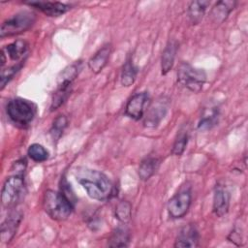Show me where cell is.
Returning a JSON list of instances; mask_svg holds the SVG:
<instances>
[{
	"mask_svg": "<svg viewBox=\"0 0 248 248\" xmlns=\"http://www.w3.org/2000/svg\"><path fill=\"white\" fill-rule=\"evenodd\" d=\"M73 81L65 78H57V87L54 91L50 104V110L57 109L61 105L65 103L72 92Z\"/></svg>",
	"mask_w": 248,
	"mask_h": 248,
	"instance_id": "obj_14",
	"label": "cell"
},
{
	"mask_svg": "<svg viewBox=\"0 0 248 248\" xmlns=\"http://www.w3.org/2000/svg\"><path fill=\"white\" fill-rule=\"evenodd\" d=\"M28 50V44L24 40H16L12 44L4 46L2 51L10 57V59L17 61L23 58Z\"/></svg>",
	"mask_w": 248,
	"mask_h": 248,
	"instance_id": "obj_20",
	"label": "cell"
},
{
	"mask_svg": "<svg viewBox=\"0 0 248 248\" xmlns=\"http://www.w3.org/2000/svg\"><path fill=\"white\" fill-rule=\"evenodd\" d=\"M237 2L236 1H231V0H223L218 1L211 9L210 11V18L211 20L216 24L223 23L231 12L235 8Z\"/></svg>",
	"mask_w": 248,
	"mask_h": 248,
	"instance_id": "obj_15",
	"label": "cell"
},
{
	"mask_svg": "<svg viewBox=\"0 0 248 248\" xmlns=\"http://www.w3.org/2000/svg\"><path fill=\"white\" fill-rule=\"evenodd\" d=\"M24 191L23 174L15 173L9 176L2 187L1 202L5 208H13L21 199Z\"/></svg>",
	"mask_w": 248,
	"mask_h": 248,
	"instance_id": "obj_6",
	"label": "cell"
},
{
	"mask_svg": "<svg viewBox=\"0 0 248 248\" xmlns=\"http://www.w3.org/2000/svg\"><path fill=\"white\" fill-rule=\"evenodd\" d=\"M219 108L217 107H209L203 109L202 115L199 121L198 129L200 131L210 130L218 123Z\"/></svg>",
	"mask_w": 248,
	"mask_h": 248,
	"instance_id": "obj_18",
	"label": "cell"
},
{
	"mask_svg": "<svg viewBox=\"0 0 248 248\" xmlns=\"http://www.w3.org/2000/svg\"><path fill=\"white\" fill-rule=\"evenodd\" d=\"M27 5L32 6L48 16H59L68 12L71 7L61 2H50V1H29Z\"/></svg>",
	"mask_w": 248,
	"mask_h": 248,
	"instance_id": "obj_13",
	"label": "cell"
},
{
	"mask_svg": "<svg viewBox=\"0 0 248 248\" xmlns=\"http://www.w3.org/2000/svg\"><path fill=\"white\" fill-rule=\"evenodd\" d=\"M148 101L149 95L147 92L135 94L126 105L125 114L135 120H140L144 114V108L148 105Z\"/></svg>",
	"mask_w": 248,
	"mask_h": 248,
	"instance_id": "obj_10",
	"label": "cell"
},
{
	"mask_svg": "<svg viewBox=\"0 0 248 248\" xmlns=\"http://www.w3.org/2000/svg\"><path fill=\"white\" fill-rule=\"evenodd\" d=\"M169 108V101L165 97L159 98L147 109L143 124L147 128H155L164 119Z\"/></svg>",
	"mask_w": 248,
	"mask_h": 248,
	"instance_id": "obj_8",
	"label": "cell"
},
{
	"mask_svg": "<svg viewBox=\"0 0 248 248\" xmlns=\"http://www.w3.org/2000/svg\"><path fill=\"white\" fill-rule=\"evenodd\" d=\"M111 53L110 46H105L100 48L89 60L88 67L94 74H99L107 65Z\"/></svg>",
	"mask_w": 248,
	"mask_h": 248,
	"instance_id": "obj_16",
	"label": "cell"
},
{
	"mask_svg": "<svg viewBox=\"0 0 248 248\" xmlns=\"http://www.w3.org/2000/svg\"><path fill=\"white\" fill-rule=\"evenodd\" d=\"M177 81L188 90L198 93L206 81V74L202 69L194 68L189 63L182 62L177 69Z\"/></svg>",
	"mask_w": 248,
	"mask_h": 248,
	"instance_id": "obj_4",
	"label": "cell"
},
{
	"mask_svg": "<svg viewBox=\"0 0 248 248\" xmlns=\"http://www.w3.org/2000/svg\"><path fill=\"white\" fill-rule=\"evenodd\" d=\"M6 111L11 121L19 127L28 126L36 114L34 105L20 98L11 100L7 105Z\"/></svg>",
	"mask_w": 248,
	"mask_h": 248,
	"instance_id": "obj_3",
	"label": "cell"
},
{
	"mask_svg": "<svg viewBox=\"0 0 248 248\" xmlns=\"http://www.w3.org/2000/svg\"><path fill=\"white\" fill-rule=\"evenodd\" d=\"M36 21V16L29 11L19 12L10 18L6 19L0 29V37H10L18 35L28 30Z\"/></svg>",
	"mask_w": 248,
	"mask_h": 248,
	"instance_id": "obj_5",
	"label": "cell"
},
{
	"mask_svg": "<svg viewBox=\"0 0 248 248\" xmlns=\"http://www.w3.org/2000/svg\"><path fill=\"white\" fill-rule=\"evenodd\" d=\"M192 201L190 190H182L170 198L167 204L168 213L172 219L182 218L189 210Z\"/></svg>",
	"mask_w": 248,
	"mask_h": 248,
	"instance_id": "obj_7",
	"label": "cell"
},
{
	"mask_svg": "<svg viewBox=\"0 0 248 248\" xmlns=\"http://www.w3.org/2000/svg\"><path fill=\"white\" fill-rule=\"evenodd\" d=\"M177 47H178V45L175 41H170L166 46L161 58L162 75H166L171 70L174 63Z\"/></svg>",
	"mask_w": 248,
	"mask_h": 248,
	"instance_id": "obj_17",
	"label": "cell"
},
{
	"mask_svg": "<svg viewBox=\"0 0 248 248\" xmlns=\"http://www.w3.org/2000/svg\"><path fill=\"white\" fill-rule=\"evenodd\" d=\"M188 142V132L186 130H180L175 138L172 145V154L175 156H180L184 152Z\"/></svg>",
	"mask_w": 248,
	"mask_h": 248,
	"instance_id": "obj_26",
	"label": "cell"
},
{
	"mask_svg": "<svg viewBox=\"0 0 248 248\" xmlns=\"http://www.w3.org/2000/svg\"><path fill=\"white\" fill-rule=\"evenodd\" d=\"M43 208L53 220H66L74 209L73 202L61 192L46 190L43 197Z\"/></svg>",
	"mask_w": 248,
	"mask_h": 248,
	"instance_id": "obj_2",
	"label": "cell"
},
{
	"mask_svg": "<svg viewBox=\"0 0 248 248\" xmlns=\"http://www.w3.org/2000/svg\"><path fill=\"white\" fill-rule=\"evenodd\" d=\"M74 175L90 198L104 202L111 197L113 190L112 183L103 172L80 167L76 169Z\"/></svg>",
	"mask_w": 248,
	"mask_h": 248,
	"instance_id": "obj_1",
	"label": "cell"
},
{
	"mask_svg": "<svg viewBox=\"0 0 248 248\" xmlns=\"http://www.w3.org/2000/svg\"><path fill=\"white\" fill-rule=\"evenodd\" d=\"M67 125H68V119L65 115H58L54 119L49 131L53 140H58L60 139Z\"/></svg>",
	"mask_w": 248,
	"mask_h": 248,
	"instance_id": "obj_25",
	"label": "cell"
},
{
	"mask_svg": "<svg viewBox=\"0 0 248 248\" xmlns=\"http://www.w3.org/2000/svg\"><path fill=\"white\" fill-rule=\"evenodd\" d=\"M199 239L200 235L196 226L194 224H188L184 226L178 232L174 242V247L194 248L199 245Z\"/></svg>",
	"mask_w": 248,
	"mask_h": 248,
	"instance_id": "obj_11",
	"label": "cell"
},
{
	"mask_svg": "<svg viewBox=\"0 0 248 248\" xmlns=\"http://www.w3.org/2000/svg\"><path fill=\"white\" fill-rule=\"evenodd\" d=\"M21 67H22V61L17 63L16 65H13V66L1 69V75H0V89L1 90L14 78V76L20 70Z\"/></svg>",
	"mask_w": 248,
	"mask_h": 248,
	"instance_id": "obj_28",
	"label": "cell"
},
{
	"mask_svg": "<svg viewBox=\"0 0 248 248\" xmlns=\"http://www.w3.org/2000/svg\"><path fill=\"white\" fill-rule=\"evenodd\" d=\"M231 195L230 192L221 185H217L213 195V213L217 217H223L229 211Z\"/></svg>",
	"mask_w": 248,
	"mask_h": 248,
	"instance_id": "obj_12",
	"label": "cell"
},
{
	"mask_svg": "<svg viewBox=\"0 0 248 248\" xmlns=\"http://www.w3.org/2000/svg\"><path fill=\"white\" fill-rule=\"evenodd\" d=\"M209 4V1H192L190 3L188 7V16L193 25L201 22Z\"/></svg>",
	"mask_w": 248,
	"mask_h": 248,
	"instance_id": "obj_21",
	"label": "cell"
},
{
	"mask_svg": "<svg viewBox=\"0 0 248 248\" xmlns=\"http://www.w3.org/2000/svg\"><path fill=\"white\" fill-rule=\"evenodd\" d=\"M22 219V213L17 210H12L6 219L2 222L0 226V239L3 243L10 242L19 227Z\"/></svg>",
	"mask_w": 248,
	"mask_h": 248,
	"instance_id": "obj_9",
	"label": "cell"
},
{
	"mask_svg": "<svg viewBox=\"0 0 248 248\" xmlns=\"http://www.w3.org/2000/svg\"><path fill=\"white\" fill-rule=\"evenodd\" d=\"M28 156L35 162H44L48 158V151L39 143H33L28 148Z\"/></svg>",
	"mask_w": 248,
	"mask_h": 248,
	"instance_id": "obj_27",
	"label": "cell"
},
{
	"mask_svg": "<svg viewBox=\"0 0 248 248\" xmlns=\"http://www.w3.org/2000/svg\"><path fill=\"white\" fill-rule=\"evenodd\" d=\"M137 77V68L131 60H127L122 68L121 73V84L123 86H131Z\"/></svg>",
	"mask_w": 248,
	"mask_h": 248,
	"instance_id": "obj_23",
	"label": "cell"
},
{
	"mask_svg": "<svg viewBox=\"0 0 248 248\" xmlns=\"http://www.w3.org/2000/svg\"><path fill=\"white\" fill-rule=\"evenodd\" d=\"M160 162L157 158L148 157L141 161L139 167V176L141 180L149 179L158 170Z\"/></svg>",
	"mask_w": 248,
	"mask_h": 248,
	"instance_id": "obj_22",
	"label": "cell"
},
{
	"mask_svg": "<svg viewBox=\"0 0 248 248\" xmlns=\"http://www.w3.org/2000/svg\"><path fill=\"white\" fill-rule=\"evenodd\" d=\"M132 215L131 203L127 201H121L116 204L115 207V217L118 221L126 224L130 221Z\"/></svg>",
	"mask_w": 248,
	"mask_h": 248,
	"instance_id": "obj_24",
	"label": "cell"
},
{
	"mask_svg": "<svg viewBox=\"0 0 248 248\" xmlns=\"http://www.w3.org/2000/svg\"><path fill=\"white\" fill-rule=\"evenodd\" d=\"M130 242V232L126 226H119L111 232L108 245L109 247H127Z\"/></svg>",
	"mask_w": 248,
	"mask_h": 248,
	"instance_id": "obj_19",
	"label": "cell"
}]
</instances>
